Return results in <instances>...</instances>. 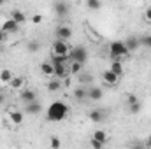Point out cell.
Wrapping results in <instances>:
<instances>
[{
    "label": "cell",
    "mask_w": 151,
    "mask_h": 149,
    "mask_svg": "<svg viewBox=\"0 0 151 149\" xmlns=\"http://www.w3.org/2000/svg\"><path fill=\"white\" fill-rule=\"evenodd\" d=\"M69 105L62 100H56L53 102L49 107H47V112H46V119L47 121H63L67 116H69Z\"/></svg>",
    "instance_id": "obj_1"
},
{
    "label": "cell",
    "mask_w": 151,
    "mask_h": 149,
    "mask_svg": "<svg viewBox=\"0 0 151 149\" xmlns=\"http://www.w3.org/2000/svg\"><path fill=\"white\" fill-rule=\"evenodd\" d=\"M127 54H128V49L125 46V40H114L109 44V56L113 58V62H119V58Z\"/></svg>",
    "instance_id": "obj_2"
},
{
    "label": "cell",
    "mask_w": 151,
    "mask_h": 149,
    "mask_svg": "<svg viewBox=\"0 0 151 149\" xmlns=\"http://www.w3.org/2000/svg\"><path fill=\"white\" fill-rule=\"evenodd\" d=\"M51 53H53V58H63V56H69L70 49H69V44L65 40H55L53 42V47H51Z\"/></svg>",
    "instance_id": "obj_3"
},
{
    "label": "cell",
    "mask_w": 151,
    "mask_h": 149,
    "mask_svg": "<svg viewBox=\"0 0 151 149\" xmlns=\"http://www.w3.org/2000/svg\"><path fill=\"white\" fill-rule=\"evenodd\" d=\"M69 58H72V62H77V63H84L86 62V58H88V51H86V47H83V46H76L70 49V53H69Z\"/></svg>",
    "instance_id": "obj_4"
},
{
    "label": "cell",
    "mask_w": 151,
    "mask_h": 149,
    "mask_svg": "<svg viewBox=\"0 0 151 149\" xmlns=\"http://www.w3.org/2000/svg\"><path fill=\"white\" fill-rule=\"evenodd\" d=\"M0 28H2V32H4V34H14V32H18V30H19V25L9 18V19H5V21L2 23V27H0Z\"/></svg>",
    "instance_id": "obj_5"
},
{
    "label": "cell",
    "mask_w": 151,
    "mask_h": 149,
    "mask_svg": "<svg viewBox=\"0 0 151 149\" xmlns=\"http://www.w3.org/2000/svg\"><path fill=\"white\" fill-rule=\"evenodd\" d=\"M70 37H72V30H70L69 27L62 25V27L56 28V39H58V40H65V42H67Z\"/></svg>",
    "instance_id": "obj_6"
},
{
    "label": "cell",
    "mask_w": 151,
    "mask_h": 149,
    "mask_svg": "<svg viewBox=\"0 0 151 149\" xmlns=\"http://www.w3.org/2000/svg\"><path fill=\"white\" fill-rule=\"evenodd\" d=\"M53 67H55V75H56V79H65L67 75H69V69L65 67V63H53Z\"/></svg>",
    "instance_id": "obj_7"
},
{
    "label": "cell",
    "mask_w": 151,
    "mask_h": 149,
    "mask_svg": "<svg viewBox=\"0 0 151 149\" xmlns=\"http://www.w3.org/2000/svg\"><path fill=\"white\" fill-rule=\"evenodd\" d=\"M102 81H104L107 86H114V84H118L119 77H118L116 74H113V72L107 69V70H104V74H102Z\"/></svg>",
    "instance_id": "obj_8"
},
{
    "label": "cell",
    "mask_w": 151,
    "mask_h": 149,
    "mask_svg": "<svg viewBox=\"0 0 151 149\" xmlns=\"http://www.w3.org/2000/svg\"><path fill=\"white\" fill-rule=\"evenodd\" d=\"M9 119H11L12 125L19 126V125L23 123V112L18 111V109H11V111H9Z\"/></svg>",
    "instance_id": "obj_9"
},
{
    "label": "cell",
    "mask_w": 151,
    "mask_h": 149,
    "mask_svg": "<svg viewBox=\"0 0 151 149\" xmlns=\"http://www.w3.org/2000/svg\"><path fill=\"white\" fill-rule=\"evenodd\" d=\"M53 9H55V12H56L58 16L69 14V4H67V2H55V4H53Z\"/></svg>",
    "instance_id": "obj_10"
},
{
    "label": "cell",
    "mask_w": 151,
    "mask_h": 149,
    "mask_svg": "<svg viewBox=\"0 0 151 149\" xmlns=\"http://www.w3.org/2000/svg\"><path fill=\"white\" fill-rule=\"evenodd\" d=\"M102 90L100 88H97V86H93V88H90V90H86V98H90V100H100L102 98Z\"/></svg>",
    "instance_id": "obj_11"
},
{
    "label": "cell",
    "mask_w": 151,
    "mask_h": 149,
    "mask_svg": "<svg viewBox=\"0 0 151 149\" xmlns=\"http://www.w3.org/2000/svg\"><path fill=\"white\" fill-rule=\"evenodd\" d=\"M19 98H21L25 104H32V102H35V100H37V95H35V91H34V90H25V91H21Z\"/></svg>",
    "instance_id": "obj_12"
},
{
    "label": "cell",
    "mask_w": 151,
    "mask_h": 149,
    "mask_svg": "<svg viewBox=\"0 0 151 149\" xmlns=\"http://www.w3.org/2000/svg\"><path fill=\"white\" fill-rule=\"evenodd\" d=\"M88 117H90V121H93V123H100V121H104V111L93 109V111L88 112Z\"/></svg>",
    "instance_id": "obj_13"
},
{
    "label": "cell",
    "mask_w": 151,
    "mask_h": 149,
    "mask_svg": "<svg viewBox=\"0 0 151 149\" xmlns=\"http://www.w3.org/2000/svg\"><path fill=\"white\" fill-rule=\"evenodd\" d=\"M125 46H127V49H128V53H132V51H135L139 46H141V40L137 37H128L125 40Z\"/></svg>",
    "instance_id": "obj_14"
},
{
    "label": "cell",
    "mask_w": 151,
    "mask_h": 149,
    "mask_svg": "<svg viewBox=\"0 0 151 149\" xmlns=\"http://www.w3.org/2000/svg\"><path fill=\"white\" fill-rule=\"evenodd\" d=\"M40 72L44 75H55V67H53V63L51 62H42L40 63Z\"/></svg>",
    "instance_id": "obj_15"
},
{
    "label": "cell",
    "mask_w": 151,
    "mask_h": 149,
    "mask_svg": "<svg viewBox=\"0 0 151 149\" xmlns=\"http://www.w3.org/2000/svg\"><path fill=\"white\" fill-rule=\"evenodd\" d=\"M12 72L9 70V69H4V70H0V82L2 84H11V81H12Z\"/></svg>",
    "instance_id": "obj_16"
},
{
    "label": "cell",
    "mask_w": 151,
    "mask_h": 149,
    "mask_svg": "<svg viewBox=\"0 0 151 149\" xmlns=\"http://www.w3.org/2000/svg\"><path fill=\"white\" fill-rule=\"evenodd\" d=\"M11 19H12V21H16L18 25H21V23L27 19V16H25V12H23V11H18V9H16V11H12V12H11Z\"/></svg>",
    "instance_id": "obj_17"
},
{
    "label": "cell",
    "mask_w": 151,
    "mask_h": 149,
    "mask_svg": "<svg viewBox=\"0 0 151 149\" xmlns=\"http://www.w3.org/2000/svg\"><path fill=\"white\" fill-rule=\"evenodd\" d=\"M27 112H30V114H40L42 112V105H40V102H32V104H27Z\"/></svg>",
    "instance_id": "obj_18"
},
{
    "label": "cell",
    "mask_w": 151,
    "mask_h": 149,
    "mask_svg": "<svg viewBox=\"0 0 151 149\" xmlns=\"http://www.w3.org/2000/svg\"><path fill=\"white\" fill-rule=\"evenodd\" d=\"M60 88H62V81L60 79H53V81L47 82V91L49 93H56Z\"/></svg>",
    "instance_id": "obj_19"
},
{
    "label": "cell",
    "mask_w": 151,
    "mask_h": 149,
    "mask_svg": "<svg viewBox=\"0 0 151 149\" xmlns=\"http://www.w3.org/2000/svg\"><path fill=\"white\" fill-rule=\"evenodd\" d=\"M91 139L99 140L100 144H106V142H107V133H106L104 130H95V132H93V137H91Z\"/></svg>",
    "instance_id": "obj_20"
},
{
    "label": "cell",
    "mask_w": 151,
    "mask_h": 149,
    "mask_svg": "<svg viewBox=\"0 0 151 149\" xmlns=\"http://www.w3.org/2000/svg\"><path fill=\"white\" fill-rule=\"evenodd\" d=\"M109 70L119 77V75L123 74V63H121V62H113V63H111V67H109Z\"/></svg>",
    "instance_id": "obj_21"
},
{
    "label": "cell",
    "mask_w": 151,
    "mask_h": 149,
    "mask_svg": "<svg viewBox=\"0 0 151 149\" xmlns=\"http://www.w3.org/2000/svg\"><path fill=\"white\" fill-rule=\"evenodd\" d=\"M12 90H21L23 86H25V79L23 77H12V81H11V84H9Z\"/></svg>",
    "instance_id": "obj_22"
},
{
    "label": "cell",
    "mask_w": 151,
    "mask_h": 149,
    "mask_svg": "<svg viewBox=\"0 0 151 149\" xmlns=\"http://www.w3.org/2000/svg\"><path fill=\"white\" fill-rule=\"evenodd\" d=\"M74 98L77 102H83V100L86 98V90H84V88H76L74 90Z\"/></svg>",
    "instance_id": "obj_23"
},
{
    "label": "cell",
    "mask_w": 151,
    "mask_h": 149,
    "mask_svg": "<svg viewBox=\"0 0 151 149\" xmlns=\"http://www.w3.org/2000/svg\"><path fill=\"white\" fill-rule=\"evenodd\" d=\"M81 70H83V65H81V63H77V62H72V63H70V67H69V72H70L72 75L79 74Z\"/></svg>",
    "instance_id": "obj_24"
},
{
    "label": "cell",
    "mask_w": 151,
    "mask_h": 149,
    "mask_svg": "<svg viewBox=\"0 0 151 149\" xmlns=\"http://www.w3.org/2000/svg\"><path fill=\"white\" fill-rule=\"evenodd\" d=\"M49 148L51 149H60L62 148V140H60L56 135H53V137L49 139Z\"/></svg>",
    "instance_id": "obj_25"
},
{
    "label": "cell",
    "mask_w": 151,
    "mask_h": 149,
    "mask_svg": "<svg viewBox=\"0 0 151 149\" xmlns=\"http://www.w3.org/2000/svg\"><path fill=\"white\" fill-rule=\"evenodd\" d=\"M27 49H28L30 53H37L39 49H40V44H39L37 40H30V42L27 44Z\"/></svg>",
    "instance_id": "obj_26"
},
{
    "label": "cell",
    "mask_w": 151,
    "mask_h": 149,
    "mask_svg": "<svg viewBox=\"0 0 151 149\" xmlns=\"http://www.w3.org/2000/svg\"><path fill=\"white\" fill-rule=\"evenodd\" d=\"M86 7H88V9H91V11H97V9H100V7H102V4H100L99 0H88V2H86Z\"/></svg>",
    "instance_id": "obj_27"
},
{
    "label": "cell",
    "mask_w": 151,
    "mask_h": 149,
    "mask_svg": "<svg viewBox=\"0 0 151 149\" xmlns=\"http://www.w3.org/2000/svg\"><path fill=\"white\" fill-rule=\"evenodd\" d=\"M142 109V105H141V102H137V104H132V105H128V111L132 112V114H139Z\"/></svg>",
    "instance_id": "obj_28"
},
{
    "label": "cell",
    "mask_w": 151,
    "mask_h": 149,
    "mask_svg": "<svg viewBox=\"0 0 151 149\" xmlns=\"http://www.w3.org/2000/svg\"><path fill=\"white\" fill-rule=\"evenodd\" d=\"M130 149H146V144H144L142 140H132Z\"/></svg>",
    "instance_id": "obj_29"
},
{
    "label": "cell",
    "mask_w": 151,
    "mask_h": 149,
    "mask_svg": "<svg viewBox=\"0 0 151 149\" xmlns=\"http://www.w3.org/2000/svg\"><path fill=\"white\" fill-rule=\"evenodd\" d=\"M90 146H91V149H102L104 148V144H100V142L95 140V139H90Z\"/></svg>",
    "instance_id": "obj_30"
},
{
    "label": "cell",
    "mask_w": 151,
    "mask_h": 149,
    "mask_svg": "<svg viewBox=\"0 0 151 149\" xmlns=\"http://www.w3.org/2000/svg\"><path fill=\"white\" fill-rule=\"evenodd\" d=\"M141 44L146 46V47H151V35H144V37L141 39Z\"/></svg>",
    "instance_id": "obj_31"
},
{
    "label": "cell",
    "mask_w": 151,
    "mask_h": 149,
    "mask_svg": "<svg viewBox=\"0 0 151 149\" xmlns=\"http://www.w3.org/2000/svg\"><path fill=\"white\" fill-rule=\"evenodd\" d=\"M139 102V98L135 97V95H128V98H127V104L128 105H132V104H137Z\"/></svg>",
    "instance_id": "obj_32"
},
{
    "label": "cell",
    "mask_w": 151,
    "mask_h": 149,
    "mask_svg": "<svg viewBox=\"0 0 151 149\" xmlns=\"http://www.w3.org/2000/svg\"><path fill=\"white\" fill-rule=\"evenodd\" d=\"M32 23H34V25H40V23H42V14H34Z\"/></svg>",
    "instance_id": "obj_33"
},
{
    "label": "cell",
    "mask_w": 151,
    "mask_h": 149,
    "mask_svg": "<svg viewBox=\"0 0 151 149\" xmlns=\"http://www.w3.org/2000/svg\"><path fill=\"white\" fill-rule=\"evenodd\" d=\"M144 19H146L148 23H151V7H148V9L144 11Z\"/></svg>",
    "instance_id": "obj_34"
},
{
    "label": "cell",
    "mask_w": 151,
    "mask_h": 149,
    "mask_svg": "<svg viewBox=\"0 0 151 149\" xmlns=\"http://www.w3.org/2000/svg\"><path fill=\"white\" fill-rule=\"evenodd\" d=\"M144 144H146V149H151V135L146 139V142H144Z\"/></svg>",
    "instance_id": "obj_35"
},
{
    "label": "cell",
    "mask_w": 151,
    "mask_h": 149,
    "mask_svg": "<svg viewBox=\"0 0 151 149\" xmlns=\"http://www.w3.org/2000/svg\"><path fill=\"white\" fill-rule=\"evenodd\" d=\"M4 39H5V34H4L2 28H0V42H4Z\"/></svg>",
    "instance_id": "obj_36"
},
{
    "label": "cell",
    "mask_w": 151,
    "mask_h": 149,
    "mask_svg": "<svg viewBox=\"0 0 151 149\" xmlns=\"http://www.w3.org/2000/svg\"><path fill=\"white\" fill-rule=\"evenodd\" d=\"M4 98H5V97H4V93H0V105L4 104Z\"/></svg>",
    "instance_id": "obj_37"
},
{
    "label": "cell",
    "mask_w": 151,
    "mask_h": 149,
    "mask_svg": "<svg viewBox=\"0 0 151 149\" xmlns=\"http://www.w3.org/2000/svg\"><path fill=\"white\" fill-rule=\"evenodd\" d=\"M0 4H2V2H0Z\"/></svg>",
    "instance_id": "obj_38"
}]
</instances>
